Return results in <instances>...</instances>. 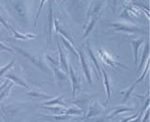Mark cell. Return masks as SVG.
<instances>
[{"instance_id":"9","label":"cell","mask_w":150,"mask_h":122,"mask_svg":"<svg viewBox=\"0 0 150 122\" xmlns=\"http://www.w3.org/2000/svg\"><path fill=\"white\" fill-rule=\"evenodd\" d=\"M103 109H104V105L100 104V102L96 100H93L90 101L88 105V110L86 111V117L87 118H92V117H95L100 116Z\"/></svg>"},{"instance_id":"18","label":"cell","mask_w":150,"mask_h":122,"mask_svg":"<svg viewBox=\"0 0 150 122\" xmlns=\"http://www.w3.org/2000/svg\"><path fill=\"white\" fill-rule=\"evenodd\" d=\"M9 31L12 32V34L14 36V38L17 40H35L37 36L35 34H30V33H26V34H23V33H20L19 31H17L16 29L11 26L9 27Z\"/></svg>"},{"instance_id":"10","label":"cell","mask_w":150,"mask_h":122,"mask_svg":"<svg viewBox=\"0 0 150 122\" xmlns=\"http://www.w3.org/2000/svg\"><path fill=\"white\" fill-rule=\"evenodd\" d=\"M54 11H53V0H49V11H48V38H47V46L51 43L53 39V30H54Z\"/></svg>"},{"instance_id":"28","label":"cell","mask_w":150,"mask_h":122,"mask_svg":"<svg viewBox=\"0 0 150 122\" xmlns=\"http://www.w3.org/2000/svg\"><path fill=\"white\" fill-rule=\"evenodd\" d=\"M148 70H149V59H147V60H146V62H145V67H144V72H143L142 75H141V76L134 82V84H135V86H136V84H138L139 83H141V82H142L143 80L144 79L145 75H146V74L148 73Z\"/></svg>"},{"instance_id":"22","label":"cell","mask_w":150,"mask_h":122,"mask_svg":"<svg viewBox=\"0 0 150 122\" xmlns=\"http://www.w3.org/2000/svg\"><path fill=\"white\" fill-rule=\"evenodd\" d=\"M147 59H149V43H148V41L145 42L144 48V50H143L142 57H141L140 65H139V68H138V70H139V72L144 68V63L146 62V60H147Z\"/></svg>"},{"instance_id":"11","label":"cell","mask_w":150,"mask_h":122,"mask_svg":"<svg viewBox=\"0 0 150 122\" xmlns=\"http://www.w3.org/2000/svg\"><path fill=\"white\" fill-rule=\"evenodd\" d=\"M100 72H101V75L103 77V84H104V87H105V90H106V101H105V103H104V106L106 104H108L109 102H111V94H112V89H111V87H112V83H111V79L109 77V75L107 74L106 70L104 69H101L100 70Z\"/></svg>"},{"instance_id":"14","label":"cell","mask_w":150,"mask_h":122,"mask_svg":"<svg viewBox=\"0 0 150 122\" xmlns=\"http://www.w3.org/2000/svg\"><path fill=\"white\" fill-rule=\"evenodd\" d=\"M48 65H49L51 70L53 72L54 76L56 80H58V81H65V80L68 79L69 73L65 72L60 67H58V66H54V65H50V64H48Z\"/></svg>"},{"instance_id":"21","label":"cell","mask_w":150,"mask_h":122,"mask_svg":"<svg viewBox=\"0 0 150 122\" xmlns=\"http://www.w3.org/2000/svg\"><path fill=\"white\" fill-rule=\"evenodd\" d=\"M134 111V108L132 107H127V106H123V105H120V106H117L115 108H114V110L111 113V114L107 116V119H110L112 117H114L119 114H122V113H125V112H132Z\"/></svg>"},{"instance_id":"4","label":"cell","mask_w":150,"mask_h":122,"mask_svg":"<svg viewBox=\"0 0 150 122\" xmlns=\"http://www.w3.org/2000/svg\"><path fill=\"white\" fill-rule=\"evenodd\" d=\"M22 106H18L15 104H9L7 106H3L0 111V116L3 117L4 122H20L16 118V116L21 111Z\"/></svg>"},{"instance_id":"34","label":"cell","mask_w":150,"mask_h":122,"mask_svg":"<svg viewBox=\"0 0 150 122\" xmlns=\"http://www.w3.org/2000/svg\"><path fill=\"white\" fill-rule=\"evenodd\" d=\"M148 117H149V108H147V109L145 110V115L144 116V118L141 119L140 122H147L148 121Z\"/></svg>"},{"instance_id":"19","label":"cell","mask_w":150,"mask_h":122,"mask_svg":"<svg viewBox=\"0 0 150 122\" xmlns=\"http://www.w3.org/2000/svg\"><path fill=\"white\" fill-rule=\"evenodd\" d=\"M41 105L43 106H53V105H59L63 107H68L67 103L63 101V96H57L54 98L50 99L49 101H44Z\"/></svg>"},{"instance_id":"32","label":"cell","mask_w":150,"mask_h":122,"mask_svg":"<svg viewBox=\"0 0 150 122\" xmlns=\"http://www.w3.org/2000/svg\"><path fill=\"white\" fill-rule=\"evenodd\" d=\"M0 51L8 52V53H11V54H13V53H14L13 49L9 48V47H8V46H7V45H5V44L3 43V42H1V41H0Z\"/></svg>"},{"instance_id":"38","label":"cell","mask_w":150,"mask_h":122,"mask_svg":"<svg viewBox=\"0 0 150 122\" xmlns=\"http://www.w3.org/2000/svg\"><path fill=\"white\" fill-rule=\"evenodd\" d=\"M57 2H60V1H63V0H56Z\"/></svg>"},{"instance_id":"24","label":"cell","mask_w":150,"mask_h":122,"mask_svg":"<svg viewBox=\"0 0 150 122\" xmlns=\"http://www.w3.org/2000/svg\"><path fill=\"white\" fill-rule=\"evenodd\" d=\"M135 87H136V86L133 84L132 86H130L129 87L125 88V89H123V90L119 91V93H120V94H122V95H123V100H122V102L125 103V102H126V101H128L129 99L130 98V95H131V93L133 92Z\"/></svg>"},{"instance_id":"29","label":"cell","mask_w":150,"mask_h":122,"mask_svg":"<svg viewBox=\"0 0 150 122\" xmlns=\"http://www.w3.org/2000/svg\"><path fill=\"white\" fill-rule=\"evenodd\" d=\"M14 64H15V59H12L9 63H8L7 65H5L4 67L0 68V78H1L3 75L8 72V70H11L14 66Z\"/></svg>"},{"instance_id":"17","label":"cell","mask_w":150,"mask_h":122,"mask_svg":"<svg viewBox=\"0 0 150 122\" xmlns=\"http://www.w3.org/2000/svg\"><path fill=\"white\" fill-rule=\"evenodd\" d=\"M100 18V16H91L89 17V21L87 23V25L84 27V32H83V39H86L88 37V35L90 34V32L92 31V29L95 26V25L97 23V22L98 21V19Z\"/></svg>"},{"instance_id":"37","label":"cell","mask_w":150,"mask_h":122,"mask_svg":"<svg viewBox=\"0 0 150 122\" xmlns=\"http://www.w3.org/2000/svg\"><path fill=\"white\" fill-rule=\"evenodd\" d=\"M127 1H128V3H129V2H130V1H135V0H127Z\"/></svg>"},{"instance_id":"7","label":"cell","mask_w":150,"mask_h":122,"mask_svg":"<svg viewBox=\"0 0 150 122\" xmlns=\"http://www.w3.org/2000/svg\"><path fill=\"white\" fill-rule=\"evenodd\" d=\"M77 53H78V58L80 59V62H81L83 72L84 73L86 81L88 84H92L93 81H92V75H91V67H90V64H89L88 60L86 58V55L81 48L77 49Z\"/></svg>"},{"instance_id":"30","label":"cell","mask_w":150,"mask_h":122,"mask_svg":"<svg viewBox=\"0 0 150 122\" xmlns=\"http://www.w3.org/2000/svg\"><path fill=\"white\" fill-rule=\"evenodd\" d=\"M46 1H47V0H40V3L39 9H38V11H37V14H36V17H35V19H34V26L37 25V21H38V19H39L40 16L41 11H42V9H43V6H44V4H45Z\"/></svg>"},{"instance_id":"12","label":"cell","mask_w":150,"mask_h":122,"mask_svg":"<svg viewBox=\"0 0 150 122\" xmlns=\"http://www.w3.org/2000/svg\"><path fill=\"white\" fill-rule=\"evenodd\" d=\"M56 46H57V50H58V55H59V65L60 68L62 69L65 72L69 73V65H68V56L66 55V53L64 52L63 48L60 46L59 42H56Z\"/></svg>"},{"instance_id":"26","label":"cell","mask_w":150,"mask_h":122,"mask_svg":"<svg viewBox=\"0 0 150 122\" xmlns=\"http://www.w3.org/2000/svg\"><path fill=\"white\" fill-rule=\"evenodd\" d=\"M61 40H62L63 42V44L65 45V47L67 48L69 52H71V53L74 55H76L77 57H78V53H77V49H75V45H73L71 42H69L68 40H66L65 38H63L62 36H61Z\"/></svg>"},{"instance_id":"1","label":"cell","mask_w":150,"mask_h":122,"mask_svg":"<svg viewBox=\"0 0 150 122\" xmlns=\"http://www.w3.org/2000/svg\"><path fill=\"white\" fill-rule=\"evenodd\" d=\"M91 2L92 0H69L65 3V7L74 21L81 23L84 15H86Z\"/></svg>"},{"instance_id":"25","label":"cell","mask_w":150,"mask_h":122,"mask_svg":"<svg viewBox=\"0 0 150 122\" xmlns=\"http://www.w3.org/2000/svg\"><path fill=\"white\" fill-rule=\"evenodd\" d=\"M73 116H69V115H54V116H43L44 119H49V120H69L72 118Z\"/></svg>"},{"instance_id":"15","label":"cell","mask_w":150,"mask_h":122,"mask_svg":"<svg viewBox=\"0 0 150 122\" xmlns=\"http://www.w3.org/2000/svg\"><path fill=\"white\" fill-rule=\"evenodd\" d=\"M4 76L6 77V79L9 80V81H11L13 84H18V86L25 87V89H27V90H29V89H30L29 86H28L27 83L25 81V79L19 77L18 75H14V74H11V73H8V74H5Z\"/></svg>"},{"instance_id":"23","label":"cell","mask_w":150,"mask_h":122,"mask_svg":"<svg viewBox=\"0 0 150 122\" xmlns=\"http://www.w3.org/2000/svg\"><path fill=\"white\" fill-rule=\"evenodd\" d=\"M26 95L27 96H30L32 98H36V99H46V100H50V99L54 98L53 96L51 95H47V94H44L42 92L40 91H37V90H28L26 92Z\"/></svg>"},{"instance_id":"36","label":"cell","mask_w":150,"mask_h":122,"mask_svg":"<svg viewBox=\"0 0 150 122\" xmlns=\"http://www.w3.org/2000/svg\"><path fill=\"white\" fill-rule=\"evenodd\" d=\"M8 83H9V80H7V81H5V82L2 84V86H0V92H1V91L3 90V89L8 86Z\"/></svg>"},{"instance_id":"8","label":"cell","mask_w":150,"mask_h":122,"mask_svg":"<svg viewBox=\"0 0 150 122\" xmlns=\"http://www.w3.org/2000/svg\"><path fill=\"white\" fill-rule=\"evenodd\" d=\"M105 6L106 0H92L90 6L87 9L86 17L89 18L91 16H100Z\"/></svg>"},{"instance_id":"27","label":"cell","mask_w":150,"mask_h":122,"mask_svg":"<svg viewBox=\"0 0 150 122\" xmlns=\"http://www.w3.org/2000/svg\"><path fill=\"white\" fill-rule=\"evenodd\" d=\"M12 86H13V83L9 82L8 86L5 87L1 92H0V102H1L4 99H6L8 96V94H9V92H11V88H12Z\"/></svg>"},{"instance_id":"16","label":"cell","mask_w":150,"mask_h":122,"mask_svg":"<svg viewBox=\"0 0 150 122\" xmlns=\"http://www.w3.org/2000/svg\"><path fill=\"white\" fill-rule=\"evenodd\" d=\"M86 50H87V53H88V55H89V58H90V60L93 62L94 66H95L96 68V70H97V74H98V78L100 79V75H101V72H100V64H98V58L96 57L95 54H94V52L92 51V49L90 48V46H89V43L87 42L86 44Z\"/></svg>"},{"instance_id":"13","label":"cell","mask_w":150,"mask_h":122,"mask_svg":"<svg viewBox=\"0 0 150 122\" xmlns=\"http://www.w3.org/2000/svg\"><path fill=\"white\" fill-rule=\"evenodd\" d=\"M144 37L142 38H138V39H134V40H130L129 43L132 47L133 50V56H134V63L137 64L138 63V59H139V49L140 47L144 44Z\"/></svg>"},{"instance_id":"35","label":"cell","mask_w":150,"mask_h":122,"mask_svg":"<svg viewBox=\"0 0 150 122\" xmlns=\"http://www.w3.org/2000/svg\"><path fill=\"white\" fill-rule=\"evenodd\" d=\"M138 114H139V113H137V114H135V115H133V116H128V117H125V118L122 119V121H121V122H129V120L135 118V117L138 116Z\"/></svg>"},{"instance_id":"31","label":"cell","mask_w":150,"mask_h":122,"mask_svg":"<svg viewBox=\"0 0 150 122\" xmlns=\"http://www.w3.org/2000/svg\"><path fill=\"white\" fill-rule=\"evenodd\" d=\"M0 23H1L2 26H4L5 27L7 28L8 30H9V27H11V25L8 23V20L7 18L4 16V12L0 9Z\"/></svg>"},{"instance_id":"2","label":"cell","mask_w":150,"mask_h":122,"mask_svg":"<svg viewBox=\"0 0 150 122\" xmlns=\"http://www.w3.org/2000/svg\"><path fill=\"white\" fill-rule=\"evenodd\" d=\"M12 49H13V51H15L16 53H18L19 55H21L23 57H25L27 60H29L33 65L38 67L40 70H43V72H45L47 73L52 72L48 63H46L41 56L38 55H33V54L29 53V52H27V51L23 50L22 48H19V47H13Z\"/></svg>"},{"instance_id":"3","label":"cell","mask_w":150,"mask_h":122,"mask_svg":"<svg viewBox=\"0 0 150 122\" xmlns=\"http://www.w3.org/2000/svg\"><path fill=\"white\" fill-rule=\"evenodd\" d=\"M105 26L112 28V32H124L128 34H144L143 28L136 26L135 23L122 22V23H105Z\"/></svg>"},{"instance_id":"6","label":"cell","mask_w":150,"mask_h":122,"mask_svg":"<svg viewBox=\"0 0 150 122\" xmlns=\"http://www.w3.org/2000/svg\"><path fill=\"white\" fill-rule=\"evenodd\" d=\"M69 75L71 81V96L74 99L76 93L81 90V77L76 70H74L71 63L69 65Z\"/></svg>"},{"instance_id":"33","label":"cell","mask_w":150,"mask_h":122,"mask_svg":"<svg viewBox=\"0 0 150 122\" xmlns=\"http://www.w3.org/2000/svg\"><path fill=\"white\" fill-rule=\"evenodd\" d=\"M120 3H122V0H112V9H114V11L115 13L117 8L120 5Z\"/></svg>"},{"instance_id":"5","label":"cell","mask_w":150,"mask_h":122,"mask_svg":"<svg viewBox=\"0 0 150 122\" xmlns=\"http://www.w3.org/2000/svg\"><path fill=\"white\" fill-rule=\"evenodd\" d=\"M98 55H100L101 61L105 65L109 66V67H111V68H122V69H125V70H129V68L127 67V66L118 62L115 56L110 55L104 49L100 48L98 50Z\"/></svg>"},{"instance_id":"20","label":"cell","mask_w":150,"mask_h":122,"mask_svg":"<svg viewBox=\"0 0 150 122\" xmlns=\"http://www.w3.org/2000/svg\"><path fill=\"white\" fill-rule=\"evenodd\" d=\"M72 103L75 105H77L79 109H81L83 114H86L87 111V107H88V103H89V99L87 98H78V99H73Z\"/></svg>"}]
</instances>
